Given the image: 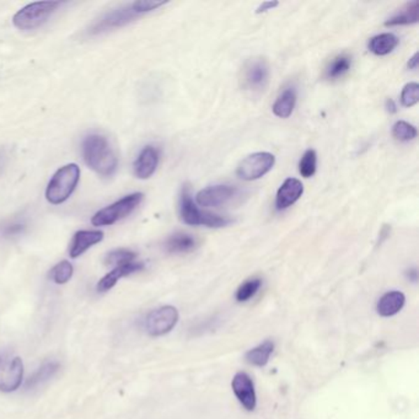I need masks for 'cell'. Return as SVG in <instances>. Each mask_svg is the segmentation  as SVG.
<instances>
[{
  "instance_id": "1",
  "label": "cell",
  "mask_w": 419,
  "mask_h": 419,
  "mask_svg": "<svg viewBox=\"0 0 419 419\" xmlns=\"http://www.w3.org/2000/svg\"><path fill=\"white\" fill-rule=\"evenodd\" d=\"M82 156L90 169L105 177L112 176L117 170V156L108 139L100 134H91L84 139Z\"/></svg>"
},
{
  "instance_id": "2",
  "label": "cell",
  "mask_w": 419,
  "mask_h": 419,
  "mask_svg": "<svg viewBox=\"0 0 419 419\" xmlns=\"http://www.w3.org/2000/svg\"><path fill=\"white\" fill-rule=\"evenodd\" d=\"M179 215L184 224L192 225V226L203 225L208 228H223L231 223V220L226 216L212 214L208 212L200 210L193 202L187 184H184L179 197Z\"/></svg>"
},
{
  "instance_id": "3",
  "label": "cell",
  "mask_w": 419,
  "mask_h": 419,
  "mask_svg": "<svg viewBox=\"0 0 419 419\" xmlns=\"http://www.w3.org/2000/svg\"><path fill=\"white\" fill-rule=\"evenodd\" d=\"M80 179V169L77 164L63 166L53 175L47 186L46 198L52 205H61L71 197Z\"/></svg>"
},
{
  "instance_id": "4",
  "label": "cell",
  "mask_w": 419,
  "mask_h": 419,
  "mask_svg": "<svg viewBox=\"0 0 419 419\" xmlns=\"http://www.w3.org/2000/svg\"><path fill=\"white\" fill-rule=\"evenodd\" d=\"M59 6H61L59 1L31 3L16 13L13 17V22L20 30H35L41 27L56 13Z\"/></svg>"
},
{
  "instance_id": "5",
  "label": "cell",
  "mask_w": 419,
  "mask_h": 419,
  "mask_svg": "<svg viewBox=\"0 0 419 419\" xmlns=\"http://www.w3.org/2000/svg\"><path fill=\"white\" fill-rule=\"evenodd\" d=\"M143 198V193L139 192L123 197L122 200H117L113 205L98 210V213L92 216V225L108 226V225L116 224L117 221L124 219L126 216L131 214L142 203Z\"/></svg>"
},
{
  "instance_id": "6",
  "label": "cell",
  "mask_w": 419,
  "mask_h": 419,
  "mask_svg": "<svg viewBox=\"0 0 419 419\" xmlns=\"http://www.w3.org/2000/svg\"><path fill=\"white\" fill-rule=\"evenodd\" d=\"M138 16H140V14L135 10L133 3L118 8L95 21L89 29V35H101L103 32L122 27L135 20Z\"/></svg>"
},
{
  "instance_id": "7",
  "label": "cell",
  "mask_w": 419,
  "mask_h": 419,
  "mask_svg": "<svg viewBox=\"0 0 419 419\" xmlns=\"http://www.w3.org/2000/svg\"><path fill=\"white\" fill-rule=\"evenodd\" d=\"M274 164H276V158L273 154L265 153V152L251 154L239 164L236 174L241 179L255 181L268 174Z\"/></svg>"
},
{
  "instance_id": "8",
  "label": "cell",
  "mask_w": 419,
  "mask_h": 419,
  "mask_svg": "<svg viewBox=\"0 0 419 419\" xmlns=\"http://www.w3.org/2000/svg\"><path fill=\"white\" fill-rule=\"evenodd\" d=\"M24 364L19 357L0 354V391L13 392L20 388Z\"/></svg>"
},
{
  "instance_id": "9",
  "label": "cell",
  "mask_w": 419,
  "mask_h": 419,
  "mask_svg": "<svg viewBox=\"0 0 419 419\" xmlns=\"http://www.w3.org/2000/svg\"><path fill=\"white\" fill-rule=\"evenodd\" d=\"M179 321V311L174 307H159L149 314L145 320V328L150 336H163L169 333Z\"/></svg>"
},
{
  "instance_id": "10",
  "label": "cell",
  "mask_w": 419,
  "mask_h": 419,
  "mask_svg": "<svg viewBox=\"0 0 419 419\" xmlns=\"http://www.w3.org/2000/svg\"><path fill=\"white\" fill-rule=\"evenodd\" d=\"M244 87L251 91L261 92L270 82V66L265 58H253L246 63L242 74Z\"/></svg>"
},
{
  "instance_id": "11",
  "label": "cell",
  "mask_w": 419,
  "mask_h": 419,
  "mask_svg": "<svg viewBox=\"0 0 419 419\" xmlns=\"http://www.w3.org/2000/svg\"><path fill=\"white\" fill-rule=\"evenodd\" d=\"M239 193V189L235 186H229V184H215L210 186L205 189H200V192L196 196V202L200 207H221V205L229 203L230 200H234Z\"/></svg>"
},
{
  "instance_id": "12",
  "label": "cell",
  "mask_w": 419,
  "mask_h": 419,
  "mask_svg": "<svg viewBox=\"0 0 419 419\" xmlns=\"http://www.w3.org/2000/svg\"><path fill=\"white\" fill-rule=\"evenodd\" d=\"M233 391L235 394L236 399H239L247 411H253L257 404L256 399L255 385L250 375L246 373H237L233 378Z\"/></svg>"
},
{
  "instance_id": "13",
  "label": "cell",
  "mask_w": 419,
  "mask_h": 419,
  "mask_svg": "<svg viewBox=\"0 0 419 419\" xmlns=\"http://www.w3.org/2000/svg\"><path fill=\"white\" fill-rule=\"evenodd\" d=\"M304 193L302 181L297 179H286L281 184L276 197L277 210H284L294 205Z\"/></svg>"
},
{
  "instance_id": "14",
  "label": "cell",
  "mask_w": 419,
  "mask_h": 419,
  "mask_svg": "<svg viewBox=\"0 0 419 419\" xmlns=\"http://www.w3.org/2000/svg\"><path fill=\"white\" fill-rule=\"evenodd\" d=\"M159 150L148 145L140 152L134 163V174L140 179H147L153 176L159 164Z\"/></svg>"
},
{
  "instance_id": "15",
  "label": "cell",
  "mask_w": 419,
  "mask_h": 419,
  "mask_svg": "<svg viewBox=\"0 0 419 419\" xmlns=\"http://www.w3.org/2000/svg\"><path fill=\"white\" fill-rule=\"evenodd\" d=\"M143 268L144 263L137 261L131 262V263L122 265V266L115 267L112 271L108 273L106 276L103 277L101 281H98V292H108L110 289H112L113 286L117 284V281H119L121 278L129 276V274H133L135 272L142 271Z\"/></svg>"
},
{
  "instance_id": "16",
  "label": "cell",
  "mask_w": 419,
  "mask_h": 419,
  "mask_svg": "<svg viewBox=\"0 0 419 419\" xmlns=\"http://www.w3.org/2000/svg\"><path fill=\"white\" fill-rule=\"evenodd\" d=\"M103 233L100 230H80L73 237L69 255L72 258L82 256L90 247L103 241Z\"/></svg>"
},
{
  "instance_id": "17",
  "label": "cell",
  "mask_w": 419,
  "mask_h": 419,
  "mask_svg": "<svg viewBox=\"0 0 419 419\" xmlns=\"http://www.w3.org/2000/svg\"><path fill=\"white\" fill-rule=\"evenodd\" d=\"M406 302V297L404 293L389 292L380 297L378 302V314L380 316L390 317L399 314Z\"/></svg>"
},
{
  "instance_id": "18",
  "label": "cell",
  "mask_w": 419,
  "mask_h": 419,
  "mask_svg": "<svg viewBox=\"0 0 419 419\" xmlns=\"http://www.w3.org/2000/svg\"><path fill=\"white\" fill-rule=\"evenodd\" d=\"M297 103V90L295 87H286L281 95L277 98L276 103L273 105V113L277 117L288 118L292 116L294 108Z\"/></svg>"
},
{
  "instance_id": "19",
  "label": "cell",
  "mask_w": 419,
  "mask_h": 419,
  "mask_svg": "<svg viewBox=\"0 0 419 419\" xmlns=\"http://www.w3.org/2000/svg\"><path fill=\"white\" fill-rule=\"evenodd\" d=\"M164 246L165 250L168 251L169 253H187V252L195 250L197 240L189 234L177 233V234L170 236Z\"/></svg>"
},
{
  "instance_id": "20",
  "label": "cell",
  "mask_w": 419,
  "mask_h": 419,
  "mask_svg": "<svg viewBox=\"0 0 419 419\" xmlns=\"http://www.w3.org/2000/svg\"><path fill=\"white\" fill-rule=\"evenodd\" d=\"M399 38L394 34H380L369 42V51L376 56H386L399 46Z\"/></svg>"
},
{
  "instance_id": "21",
  "label": "cell",
  "mask_w": 419,
  "mask_h": 419,
  "mask_svg": "<svg viewBox=\"0 0 419 419\" xmlns=\"http://www.w3.org/2000/svg\"><path fill=\"white\" fill-rule=\"evenodd\" d=\"M419 1L414 0L401 9V10L395 14L392 17L385 22L386 26H399L409 25V24H416L418 22Z\"/></svg>"
},
{
  "instance_id": "22",
  "label": "cell",
  "mask_w": 419,
  "mask_h": 419,
  "mask_svg": "<svg viewBox=\"0 0 419 419\" xmlns=\"http://www.w3.org/2000/svg\"><path fill=\"white\" fill-rule=\"evenodd\" d=\"M274 351V343L267 339L265 342L258 344L257 347L252 348L246 353V362L255 365V367H265L271 358V354Z\"/></svg>"
},
{
  "instance_id": "23",
  "label": "cell",
  "mask_w": 419,
  "mask_h": 419,
  "mask_svg": "<svg viewBox=\"0 0 419 419\" xmlns=\"http://www.w3.org/2000/svg\"><path fill=\"white\" fill-rule=\"evenodd\" d=\"M58 369H59V364L57 363V362H48V363L43 364L41 368L38 369L36 373L34 374L27 380L26 388L27 389H34V388L41 385V383H45L47 380H50L58 372Z\"/></svg>"
},
{
  "instance_id": "24",
  "label": "cell",
  "mask_w": 419,
  "mask_h": 419,
  "mask_svg": "<svg viewBox=\"0 0 419 419\" xmlns=\"http://www.w3.org/2000/svg\"><path fill=\"white\" fill-rule=\"evenodd\" d=\"M352 59L351 57L342 54L333 59L332 63L328 68V78L330 79H337L344 75L351 69Z\"/></svg>"
},
{
  "instance_id": "25",
  "label": "cell",
  "mask_w": 419,
  "mask_h": 419,
  "mask_svg": "<svg viewBox=\"0 0 419 419\" xmlns=\"http://www.w3.org/2000/svg\"><path fill=\"white\" fill-rule=\"evenodd\" d=\"M135 258H137V253H134L133 251L118 249V250L110 252L106 256L105 261H106V265H108V266L117 267L134 262Z\"/></svg>"
},
{
  "instance_id": "26",
  "label": "cell",
  "mask_w": 419,
  "mask_h": 419,
  "mask_svg": "<svg viewBox=\"0 0 419 419\" xmlns=\"http://www.w3.org/2000/svg\"><path fill=\"white\" fill-rule=\"evenodd\" d=\"M262 286L261 279L253 278L245 281L244 284H241L236 292V300L240 302H245L250 300L251 297H255L257 292L260 291Z\"/></svg>"
},
{
  "instance_id": "27",
  "label": "cell",
  "mask_w": 419,
  "mask_h": 419,
  "mask_svg": "<svg viewBox=\"0 0 419 419\" xmlns=\"http://www.w3.org/2000/svg\"><path fill=\"white\" fill-rule=\"evenodd\" d=\"M316 164H317V155L315 150L309 149L307 150L304 155H302V160L299 163V171L302 174V177L309 179L316 172Z\"/></svg>"
},
{
  "instance_id": "28",
  "label": "cell",
  "mask_w": 419,
  "mask_h": 419,
  "mask_svg": "<svg viewBox=\"0 0 419 419\" xmlns=\"http://www.w3.org/2000/svg\"><path fill=\"white\" fill-rule=\"evenodd\" d=\"M73 276V266L71 262L61 261L52 268L50 278L57 284H66Z\"/></svg>"
},
{
  "instance_id": "29",
  "label": "cell",
  "mask_w": 419,
  "mask_h": 419,
  "mask_svg": "<svg viewBox=\"0 0 419 419\" xmlns=\"http://www.w3.org/2000/svg\"><path fill=\"white\" fill-rule=\"evenodd\" d=\"M392 135L401 142H409L417 137V129L409 122L399 121L392 127Z\"/></svg>"
},
{
  "instance_id": "30",
  "label": "cell",
  "mask_w": 419,
  "mask_h": 419,
  "mask_svg": "<svg viewBox=\"0 0 419 419\" xmlns=\"http://www.w3.org/2000/svg\"><path fill=\"white\" fill-rule=\"evenodd\" d=\"M419 85L417 82H409L401 92V103L404 108H412L419 101Z\"/></svg>"
},
{
  "instance_id": "31",
  "label": "cell",
  "mask_w": 419,
  "mask_h": 419,
  "mask_svg": "<svg viewBox=\"0 0 419 419\" xmlns=\"http://www.w3.org/2000/svg\"><path fill=\"white\" fill-rule=\"evenodd\" d=\"M168 4V1H155V0H137L134 1L133 6L135 10L138 11L140 15H143L145 13L156 10L160 6Z\"/></svg>"
},
{
  "instance_id": "32",
  "label": "cell",
  "mask_w": 419,
  "mask_h": 419,
  "mask_svg": "<svg viewBox=\"0 0 419 419\" xmlns=\"http://www.w3.org/2000/svg\"><path fill=\"white\" fill-rule=\"evenodd\" d=\"M278 6H279V3H278V1H265V3H262L261 6L257 8L256 14H262V13H266V11L274 9V8Z\"/></svg>"
},
{
  "instance_id": "33",
  "label": "cell",
  "mask_w": 419,
  "mask_h": 419,
  "mask_svg": "<svg viewBox=\"0 0 419 419\" xmlns=\"http://www.w3.org/2000/svg\"><path fill=\"white\" fill-rule=\"evenodd\" d=\"M418 53H414V56L412 57V58L409 59V63H407V67H409V69H412V71H414V69H417V68H418Z\"/></svg>"
},
{
  "instance_id": "34",
  "label": "cell",
  "mask_w": 419,
  "mask_h": 419,
  "mask_svg": "<svg viewBox=\"0 0 419 419\" xmlns=\"http://www.w3.org/2000/svg\"><path fill=\"white\" fill-rule=\"evenodd\" d=\"M385 108H386V110H388V112H397V106H396V103H395V101L392 100V98H388V100H386V103H385Z\"/></svg>"
},
{
  "instance_id": "35",
  "label": "cell",
  "mask_w": 419,
  "mask_h": 419,
  "mask_svg": "<svg viewBox=\"0 0 419 419\" xmlns=\"http://www.w3.org/2000/svg\"><path fill=\"white\" fill-rule=\"evenodd\" d=\"M407 274H409V279H411V281H417V279H418V272H417V270H416V268H412V270H409V273H407Z\"/></svg>"
}]
</instances>
